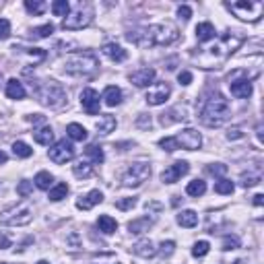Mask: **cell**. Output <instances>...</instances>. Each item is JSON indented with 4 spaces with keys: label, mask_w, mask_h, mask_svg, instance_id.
<instances>
[{
    "label": "cell",
    "mask_w": 264,
    "mask_h": 264,
    "mask_svg": "<svg viewBox=\"0 0 264 264\" xmlns=\"http://www.w3.org/2000/svg\"><path fill=\"white\" fill-rule=\"evenodd\" d=\"M126 38L141 48H153V45H171L178 41L180 31L174 23H157V25H149L139 31H130Z\"/></svg>",
    "instance_id": "obj_1"
},
{
    "label": "cell",
    "mask_w": 264,
    "mask_h": 264,
    "mask_svg": "<svg viewBox=\"0 0 264 264\" xmlns=\"http://www.w3.org/2000/svg\"><path fill=\"white\" fill-rule=\"evenodd\" d=\"M242 41L244 39L233 36V33H225V36H221V39L217 41L215 45L206 48L198 56V66L200 68H219L227 58H231V54L235 50H239Z\"/></svg>",
    "instance_id": "obj_2"
},
{
    "label": "cell",
    "mask_w": 264,
    "mask_h": 264,
    "mask_svg": "<svg viewBox=\"0 0 264 264\" xmlns=\"http://www.w3.org/2000/svg\"><path fill=\"white\" fill-rule=\"evenodd\" d=\"M229 116H231V106L229 101L219 93V91H213V93L206 95L200 108V122L209 128H219L223 126Z\"/></svg>",
    "instance_id": "obj_3"
},
{
    "label": "cell",
    "mask_w": 264,
    "mask_h": 264,
    "mask_svg": "<svg viewBox=\"0 0 264 264\" xmlns=\"http://www.w3.org/2000/svg\"><path fill=\"white\" fill-rule=\"evenodd\" d=\"M99 68V60L91 52H75L64 60V71L76 76H91Z\"/></svg>",
    "instance_id": "obj_4"
},
{
    "label": "cell",
    "mask_w": 264,
    "mask_h": 264,
    "mask_svg": "<svg viewBox=\"0 0 264 264\" xmlns=\"http://www.w3.org/2000/svg\"><path fill=\"white\" fill-rule=\"evenodd\" d=\"M200 145H202V136H200L198 130H194V128H186V130H182L176 136H165V139L159 141V147H161L163 151H167V153H174V151H178V149L196 151V149H200Z\"/></svg>",
    "instance_id": "obj_5"
},
{
    "label": "cell",
    "mask_w": 264,
    "mask_h": 264,
    "mask_svg": "<svg viewBox=\"0 0 264 264\" xmlns=\"http://www.w3.org/2000/svg\"><path fill=\"white\" fill-rule=\"evenodd\" d=\"M31 221H33V206L27 200H23L0 213V225L23 227V225H29Z\"/></svg>",
    "instance_id": "obj_6"
},
{
    "label": "cell",
    "mask_w": 264,
    "mask_h": 264,
    "mask_svg": "<svg viewBox=\"0 0 264 264\" xmlns=\"http://www.w3.org/2000/svg\"><path fill=\"white\" fill-rule=\"evenodd\" d=\"M36 95H38L41 106L58 108L66 99V91H64V87L60 83H56V81H43V83H39L36 87Z\"/></svg>",
    "instance_id": "obj_7"
},
{
    "label": "cell",
    "mask_w": 264,
    "mask_h": 264,
    "mask_svg": "<svg viewBox=\"0 0 264 264\" xmlns=\"http://www.w3.org/2000/svg\"><path fill=\"white\" fill-rule=\"evenodd\" d=\"M91 21H93V6H91L89 2H78L76 8L71 10L68 17L62 21V29L76 31V29L87 27Z\"/></svg>",
    "instance_id": "obj_8"
},
{
    "label": "cell",
    "mask_w": 264,
    "mask_h": 264,
    "mask_svg": "<svg viewBox=\"0 0 264 264\" xmlns=\"http://www.w3.org/2000/svg\"><path fill=\"white\" fill-rule=\"evenodd\" d=\"M227 8L231 10L237 19L250 21V23H256L264 13V4L260 0H239V2L227 4Z\"/></svg>",
    "instance_id": "obj_9"
},
{
    "label": "cell",
    "mask_w": 264,
    "mask_h": 264,
    "mask_svg": "<svg viewBox=\"0 0 264 264\" xmlns=\"http://www.w3.org/2000/svg\"><path fill=\"white\" fill-rule=\"evenodd\" d=\"M149 178H151V165L139 161V163H132L122 174V184L126 188H139Z\"/></svg>",
    "instance_id": "obj_10"
},
{
    "label": "cell",
    "mask_w": 264,
    "mask_h": 264,
    "mask_svg": "<svg viewBox=\"0 0 264 264\" xmlns=\"http://www.w3.org/2000/svg\"><path fill=\"white\" fill-rule=\"evenodd\" d=\"M48 157L52 159L54 163L64 165V163H68V161H73V159H75V147L68 141H58L54 147H50Z\"/></svg>",
    "instance_id": "obj_11"
},
{
    "label": "cell",
    "mask_w": 264,
    "mask_h": 264,
    "mask_svg": "<svg viewBox=\"0 0 264 264\" xmlns=\"http://www.w3.org/2000/svg\"><path fill=\"white\" fill-rule=\"evenodd\" d=\"M190 171V165L188 161H176L174 165H169L163 174H161V182L163 184H176L182 176H186Z\"/></svg>",
    "instance_id": "obj_12"
},
{
    "label": "cell",
    "mask_w": 264,
    "mask_h": 264,
    "mask_svg": "<svg viewBox=\"0 0 264 264\" xmlns=\"http://www.w3.org/2000/svg\"><path fill=\"white\" fill-rule=\"evenodd\" d=\"M169 93H171V87H169L167 83H157V85L147 93L145 99H147L149 106H161V103L167 101Z\"/></svg>",
    "instance_id": "obj_13"
},
{
    "label": "cell",
    "mask_w": 264,
    "mask_h": 264,
    "mask_svg": "<svg viewBox=\"0 0 264 264\" xmlns=\"http://www.w3.org/2000/svg\"><path fill=\"white\" fill-rule=\"evenodd\" d=\"M81 106H83V110L89 113V116H95V113H99L101 101H99V93L95 89H85L83 91V93H81Z\"/></svg>",
    "instance_id": "obj_14"
},
{
    "label": "cell",
    "mask_w": 264,
    "mask_h": 264,
    "mask_svg": "<svg viewBox=\"0 0 264 264\" xmlns=\"http://www.w3.org/2000/svg\"><path fill=\"white\" fill-rule=\"evenodd\" d=\"M155 81V71L153 68H141L130 75V83H134L136 87H151Z\"/></svg>",
    "instance_id": "obj_15"
},
{
    "label": "cell",
    "mask_w": 264,
    "mask_h": 264,
    "mask_svg": "<svg viewBox=\"0 0 264 264\" xmlns=\"http://www.w3.org/2000/svg\"><path fill=\"white\" fill-rule=\"evenodd\" d=\"M101 202H103V194L99 190H91V192L85 194V196H81V198L76 200V209L89 211V209H93V206H97Z\"/></svg>",
    "instance_id": "obj_16"
},
{
    "label": "cell",
    "mask_w": 264,
    "mask_h": 264,
    "mask_svg": "<svg viewBox=\"0 0 264 264\" xmlns=\"http://www.w3.org/2000/svg\"><path fill=\"white\" fill-rule=\"evenodd\" d=\"M229 89H231V95L237 99H248L252 95V91H254L250 81H233L229 83Z\"/></svg>",
    "instance_id": "obj_17"
},
{
    "label": "cell",
    "mask_w": 264,
    "mask_h": 264,
    "mask_svg": "<svg viewBox=\"0 0 264 264\" xmlns=\"http://www.w3.org/2000/svg\"><path fill=\"white\" fill-rule=\"evenodd\" d=\"M132 252L136 256H141V258H153L157 254V248L153 246L151 239H141V242H136L132 246Z\"/></svg>",
    "instance_id": "obj_18"
},
{
    "label": "cell",
    "mask_w": 264,
    "mask_h": 264,
    "mask_svg": "<svg viewBox=\"0 0 264 264\" xmlns=\"http://www.w3.org/2000/svg\"><path fill=\"white\" fill-rule=\"evenodd\" d=\"M101 99L106 101V106H110V108L120 106V103H122V91H120V87H116V85L106 87V91H103V97H101Z\"/></svg>",
    "instance_id": "obj_19"
},
{
    "label": "cell",
    "mask_w": 264,
    "mask_h": 264,
    "mask_svg": "<svg viewBox=\"0 0 264 264\" xmlns=\"http://www.w3.org/2000/svg\"><path fill=\"white\" fill-rule=\"evenodd\" d=\"M101 52L106 54L110 60H113V62H124L126 60V50L122 48V45H118V43H106L101 48Z\"/></svg>",
    "instance_id": "obj_20"
},
{
    "label": "cell",
    "mask_w": 264,
    "mask_h": 264,
    "mask_svg": "<svg viewBox=\"0 0 264 264\" xmlns=\"http://www.w3.org/2000/svg\"><path fill=\"white\" fill-rule=\"evenodd\" d=\"M182 120H188L186 108H182V106L169 110L167 113H163V116H161V124L163 126H169V124H174V122H182Z\"/></svg>",
    "instance_id": "obj_21"
},
{
    "label": "cell",
    "mask_w": 264,
    "mask_h": 264,
    "mask_svg": "<svg viewBox=\"0 0 264 264\" xmlns=\"http://www.w3.org/2000/svg\"><path fill=\"white\" fill-rule=\"evenodd\" d=\"M27 91L25 87H23V83H19L17 78H10V81L6 83V97L10 99H25Z\"/></svg>",
    "instance_id": "obj_22"
},
{
    "label": "cell",
    "mask_w": 264,
    "mask_h": 264,
    "mask_svg": "<svg viewBox=\"0 0 264 264\" xmlns=\"http://www.w3.org/2000/svg\"><path fill=\"white\" fill-rule=\"evenodd\" d=\"M151 227H153V219H149V217H141V219H134V221L128 223V231L139 235V233L149 231Z\"/></svg>",
    "instance_id": "obj_23"
},
{
    "label": "cell",
    "mask_w": 264,
    "mask_h": 264,
    "mask_svg": "<svg viewBox=\"0 0 264 264\" xmlns=\"http://www.w3.org/2000/svg\"><path fill=\"white\" fill-rule=\"evenodd\" d=\"M33 139H36V143H39L43 147H50L52 141H54V132H52L50 126L45 124V126H41V128H38L36 132H33Z\"/></svg>",
    "instance_id": "obj_24"
},
{
    "label": "cell",
    "mask_w": 264,
    "mask_h": 264,
    "mask_svg": "<svg viewBox=\"0 0 264 264\" xmlns=\"http://www.w3.org/2000/svg\"><path fill=\"white\" fill-rule=\"evenodd\" d=\"M97 227H99V231H101V233L112 235V233H116L118 223H116V219H112L110 215H101L99 219H97Z\"/></svg>",
    "instance_id": "obj_25"
},
{
    "label": "cell",
    "mask_w": 264,
    "mask_h": 264,
    "mask_svg": "<svg viewBox=\"0 0 264 264\" xmlns=\"http://www.w3.org/2000/svg\"><path fill=\"white\" fill-rule=\"evenodd\" d=\"M215 27H213V23H198L196 25V38H198V41H211V39H215Z\"/></svg>",
    "instance_id": "obj_26"
},
{
    "label": "cell",
    "mask_w": 264,
    "mask_h": 264,
    "mask_svg": "<svg viewBox=\"0 0 264 264\" xmlns=\"http://www.w3.org/2000/svg\"><path fill=\"white\" fill-rule=\"evenodd\" d=\"M97 130H99V134H110V132H113V130H116V118H113L112 113H106V116H101V118L97 120Z\"/></svg>",
    "instance_id": "obj_27"
},
{
    "label": "cell",
    "mask_w": 264,
    "mask_h": 264,
    "mask_svg": "<svg viewBox=\"0 0 264 264\" xmlns=\"http://www.w3.org/2000/svg\"><path fill=\"white\" fill-rule=\"evenodd\" d=\"M178 223L182 225V227H186V229H190V227H196L198 225V215L194 213V211H182L180 215H178Z\"/></svg>",
    "instance_id": "obj_28"
},
{
    "label": "cell",
    "mask_w": 264,
    "mask_h": 264,
    "mask_svg": "<svg viewBox=\"0 0 264 264\" xmlns=\"http://www.w3.org/2000/svg\"><path fill=\"white\" fill-rule=\"evenodd\" d=\"M66 134L71 136L73 141H87V130H85V126L76 124V122H73V124L66 126Z\"/></svg>",
    "instance_id": "obj_29"
},
{
    "label": "cell",
    "mask_w": 264,
    "mask_h": 264,
    "mask_svg": "<svg viewBox=\"0 0 264 264\" xmlns=\"http://www.w3.org/2000/svg\"><path fill=\"white\" fill-rule=\"evenodd\" d=\"M36 186L39 190H50L54 186V176L50 174V171H39V174L36 176Z\"/></svg>",
    "instance_id": "obj_30"
},
{
    "label": "cell",
    "mask_w": 264,
    "mask_h": 264,
    "mask_svg": "<svg viewBox=\"0 0 264 264\" xmlns=\"http://www.w3.org/2000/svg\"><path fill=\"white\" fill-rule=\"evenodd\" d=\"M206 192V184L202 182V180H194V182H190L188 186H186V194L188 196H202V194Z\"/></svg>",
    "instance_id": "obj_31"
},
{
    "label": "cell",
    "mask_w": 264,
    "mask_h": 264,
    "mask_svg": "<svg viewBox=\"0 0 264 264\" xmlns=\"http://www.w3.org/2000/svg\"><path fill=\"white\" fill-rule=\"evenodd\" d=\"M66 194H68V186H66V184H56L54 188H50L48 198L52 202H60L62 198H66Z\"/></svg>",
    "instance_id": "obj_32"
},
{
    "label": "cell",
    "mask_w": 264,
    "mask_h": 264,
    "mask_svg": "<svg viewBox=\"0 0 264 264\" xmlns=\"http://www.w3.org/2000/svg\"><path fill=\"white\" fill-rule=\"evenodd\" d=\"M73 174L76 178H81V180H87V178H91V174H93V167H91L87 161H78L76 165H73Z\"/></svg>",
    "instance_id": "obj_33"
},
{
    "label": "cell",
    "mask_w": 264,
    "mask_h": 264,
    "mask_svg": "<svg viewBox=\"0 0 264 264\" xmlns=\"http://www.w3.org/2000/svg\"><path fill=\"white\" fill-rule=\"evenodd\" d=\"M52 13L56 17H68V13H71V4H68V0H54L52 2Z\"/></svg>",
    "instance_id": "obj_34"
},
{
    "label": "cell",
    "mask_w": 264,
    "mask_h": 264,
    "mask_svg": "<svg viewBox=\"0 0 264 264\" xmlns=\"http://www.w3.org/2000/svg\"><path fill=\"white\" fill-rule=\"evenodd\" d=\"M85 155H87L93 163H103V159H106V155H103V151H101V147H97V145H89V147L85 149Z\"/></svg>",
    "instance_id": "obj_35"
},
{
    "label": "cell",
    "mask_w": 264,
    "mask_h": 264,
    "mask_svg": "<svg viewBox=\"0 0 264 264\" xmlns=\"http://www.w3.org/2000/svg\"><path fill=\"white\" fill-rule=\"evenodd\" d=\"M25 8L29 10L31 15L39 17V15H43V10L48 8V4H45V2H41V0H25Z\"/></svg>",
    "instance_id": "obj_36"
},
{
    "label": "cell",
    "mask_w": 264,
    "mask_h": 264,
    "mask_svg": "<svg viewBox=\"0 0 264 264\" xmlns=\"http://www.w3.org/2000/svg\"><path fill=\"white\" fill-rule=\"evenodd\" d=\"M13 153H15L17 157H21V159H27V157H31V155H33V149H31L27 143L17 141V143L13 145Z\"/></svg>",
    "instance_id": "obj_37"
},
{
    "label": "cell",
    "mask_w": 264,
    "mask_h": 264,
    "mask_svg": "<svg viewBox=\"0 0 264 264\" xmlns=\"http://www.w3.org/2000/svg\"><path fill=\"white\" fill-rule=\"evenodd\" d=\"M233 190H235V186H233V182H231V180L221 178L219 182L215 184V192H217V194H231Z\"/></svg>",
    "instance_id": "obj_38"
},
{
    "label": "cell",
    "mask_w": 264,
    "mask_h": 264,
    "mask_svg": "<svg viewBox=\"0 0 264 264\" xmlns=\"http://www.w3.org/2000/svg\"><path fill=\"white\" fill-rule=\"evenodd\" d=\"M209 250H211V244L202 239V242H196V244H194V248H192V256H194V258H202V256L209 254Z\"/></svg>",
    "instance_id": "obj_39"
},
{
    "label": "cell",
    "mask_w": 264,
    "mask_h": 264,
    "mask_svg": "<svg viewBox=\"0 0 264 264\" xmlns=\"http://www.w3.org/2000/svg\"><path fill=\"white\" fill-rule=\"evenodd\" d=\"M31 33H33V38H39V39L48 38V36H52V33H54V25H52V23H45V25H41V27H36Z\"/></svg>",
    "instance_id": "obj_40"
},
{
    "label": "cell",
    "mask_w": 264,
    "mask_h": 264,
    "mask_svg": "<svg viewBox=\"0 0 264 264\" xmlns=\"http://www.w3.org/2000/svg\"><path fill=\"white\" fill-rule=\"evenodd\" d=\"M31 190H33V184H31L29 180H21V182H19V186H17V194H19V196L27 198L29 194H31Z\"/></svg>",
    "instance_id": "obj_41"
},
{
    "label": "cell",
    "mask_w": 264,
    "mask_h": 264,
    "mask_svg": "<svg viewBox=\"0 0 264 264\" xmlns=\"http://www.w3.org/2000/svg\"><path fill=\"white\" fill-rule=\"evenodd\" d=\"M206 171H209L211 176H225L227 174V165H223V163H211V165H206Z\"/></svg>",
    "instance_id": "obj_42"
},
{
    "label": "cell",
    "mask_w": 264,
    "mask_h": 264,
    "mask_svg": "<svg viewBox=\"0 0 264 264\" xmlns=\"http://www.w3.org/2000/svg\"><path fill=\"white\" fill-rule=\"evenodd\" d=\"M174 252H176V242H171V239H169V242H163V244H161V256H163V258L171 256Z\"/></svg>",
    "instance_id": "obj_43"
},
{
    "label": "cell",
    "mask_w": 264,
    "mask_h": 264,
    "mask_svg": "<svg viewBox=\"0 0 264 264\" xmlns=\"http://www.w3.org/2000/svg\"><path fill=\"white\" fill-rule=\"evenodd\" d=\"M27 54L33 58V62H41V60L45 58V52H43L41 48H29V50H27Z\"/></svg>",
    "instance_id": "obj_44"
},
{
    "label": "cell",
    "mask_w": 264,
    "mask_h": 264,
    "mask_svg": "<svg viewBox=\"0 0 264 264\" xmlns=\"http://www.w3.org/2000/svg\"><path fill=\"white\" fill-rule=\"evenodd\" d=\"M116 206L120 211H128V209H132V206H136V198H122V200L116 202Z\"/></svg>",
    "instance_id": "obj_45"
},
{
    "label": "cell",
    "mask_w": 264,
    "mask_h": 264,
    "mask_svg": "<svg viewBox=\"0 0 264 264\" xmlns=\"http://www.w3.org/2000/svg\"><path fill=\"white\" fill-rule=\"evenodd\" d=\"M10 36V23L6 19H0V39H6Z\"/></svg>",
    "instance_id": "obj_46"
},
{
    "label": "cell",
    "mask_w": 264,
    "mask_h": 264,
    "mask_svg": "<svg viewBox=\"0 0 264 264\" xmlns=\"http://www.w3.org/2000/svg\"><path fill=\"white\" fill-rule=\"evenodd\" d=\"M237 248H239L237 237H225L223 239V250H237Z\"/></svg>",
    "instance_id": "obj_47"
},
{
    "label": "cell",
    "mask_w": 264,
    "mask_h": 264,
    "mask_svg": "<svg viewBox=\"0 0 264 264\" xmlns=\"http://www.w3.org/2000/svg\"><path fill=\"white\" fill-rule=\"evenodd\" d=\"M95 264H122V262H118L116 256L106 254V256H97V258H95Z\"/></svg>",
    "instance_id": "obj_48"
},
{
    "label": "cell",
    "mask_w": 264,
    "mask_h": 264,
    "mask_svg": "<svg viewBox=\"0 0 264 264\" xmlns=\"http://www.w3.org/2000/svg\"><path fill=\"white\" fill-rule=\"evenodd\" d=\"M256 184H260V178H258V176H244V178H242V186H244V188L256 186Z\"/></svg>",
    "instance_id": "obj_49"
},
{
    "label": "cell",
    "mask_w": 264,
    "mask_h": 264,
    "mask_svg": "<svg viewBox=\"0 0 264 264\" xmlns=\"http://www.w3.org/2000/svg\"><path fill=\"white\" fill-rule=\"evenodd\" d=\"M178 17H180V19H184V21H188V19L192 17V8H190V6H186V4L178 6Z\"/></svg>",
    "instance_id": "obj_50"
},
{
    "label": "cell",
    "mask_w": 264,
    "mask_h": 264,
    "mask_svg": "<svg viewBox=\"0 0 264 264\" xmlns=\"http://www.w3.org/2000/svg\"><path fill=\"white\" fill-rule=\"evenodd\" d=\"M178 81H180V85H190L192 83V73H188V71H182L180 75H178Z\"/></svg>",
    "instance_id": "obj_51"
},
{
    "label": "cell",
    "mask_w": 264,
    "mask_h": 264,
    "mask_svg": "<svg viewBox=\"0 0 264 264\" xmlns=\"http://www.w3.org/2000/svg\"><path fill=\"white\" fill-rule=\"evenodd\" d=\"M244 136V132H242V128H239V126H235V128H231L227 132V139L229 141H237V139H242Z\"/></svg>",
    "instance_id": "obj_52"
},
{
    "label": "cell",
    "mask_w": 264,
    "mask_h": 264,
    "mask_svg": "<svg viewBox=\"0 0 264 264\" xmlns=\"http://www.w3.org/2000/svg\"><path fill=\"white\" fill-rule=\"evenodd\" d=\"M136 126H141V128H151V118H149L147 113H141L139 120H136Z\"/></svg>",
    "instance_id": "obj_53"
},
{
    "label": "cell",
    "mask_w": 264,
    "mask_h": 264,
    "mask_svg": "<svg viewBox=\"0 0 264 264\" xmlns=\"http://www.w3.org/2000/svg\"><path fill=\"white\" fill-rule=\"evenodd\" d=\"M27 120L33 122V124H43L45 126V118L41 116V113H33V116H27Z\"/></svg>",
    "instance_id": "obj_54"
},
{
    "label": "cell",
    "mask_w": 264,
    "mask_h": 264,
    "mask_svg": "<svg viewBox=\"0 0 264 264\" xmlns=\"http://www.w3.org/2000/svg\"><path fill=\"white\" fill-rule=\"evenodd\" d=\"M8 248H10V239L0 233V250H8Z\"/></svg>",
    "instance_id": "obj_55"
},
{
    "label": "cell",
    "mask_w": 264,
    "mask_h": 264,
    "mask_svg": "<svg viewBox=\"0 0 264 264\" xmlns=\"http://www.w3.org/2000/svg\"><path fill=\"white\" fill-rule=\"evenodd\" d=\"M254 204L256 206H262L264 204V196H262V194H256V196H254Z\"/></svg>",
    "instance_id": "obj_56"
},
{
    "label": "cell",
    "mask_w": 264,
    "mask_h": 264,
    "mask_svg": "<svg viewBox=\"0 0 264 264\" xmlns=\"http://www.w3.org/2000/svg\"><path fill=\"white\" fill-rule=\"evenodd\" d=\"M256 134H258V141L262 143V139H264V136H262V126H258V128H256Z\"/></svg>",
    "instance_id": "obj_57"
},
{
    "label": "cell",
    "mask_w": 264,
    "mask_h": 264,
    "mask_svg": "<svg viewBox=\"0 0 264 264\" xmlns=\"http://www.w3.org/2000/svg\"><path fill=\"white\" fill-rule=\"evenodd\" d=\"M0 163H6V153L0 151Z\"/></svg>",
    "instance_id": "obj_58"
},
{
    "label": "cell",
    "mask_w": 264,
    "mask_h": 264,
    "mask_svg": "<svg viewBox=\"0 0 264 264\" xmlns=\"http://www.w3.org/2000/svg\"><path fill=\"white\" fill-rule=\"evenodd\" d=\"M38 264H50V262H48V260H39Z\"/></svg>",
    "instance_id": "obj_59"
},
{
    "label": "cell",
    "mask_w": 264,
    "mask_h": 264,
    "mask_svg": "<svg viewBox=\"0 0 264 264\" xmlns=\"http://www.w3.org/2000/svg\"><path fill=\"white\" fill-rule=\"evenodd\" d=\"M0 264H8V262H0Z\"/></svg>",
    "instance_id": "obj_60"
}]
</instances>
